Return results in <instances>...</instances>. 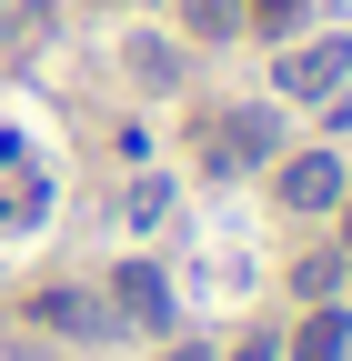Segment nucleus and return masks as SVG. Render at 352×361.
Here are the masks:
<instances>
[{
	"instance_id": "f257e3e1",
	"label": "nucleus",
	"mask_w": 352,
	"mask_h": 361,
	"mask_svg": "<svg viewBox=\"0 0 352 361\" xmlns=\"http://www.w3.org/2000/svg\"><path fill=\"white\" fill-rule=\"evenodd\" d=\"M272 80H282V101H332V90L352 80V40H342V30H322L312 51H282V71H272Z\"/></svg>"
},
{
	"instance_id": "f03ea898",
	"label": "nucleus",
	"mask_w": 352,
	"mask_h": 361,
	"mask_svg": "<svg viewBox=\"0 0 352 361\" xmlns=\"http://www.w3.org/2000/svg\"><path fill=\"white\" fill-rule=\"evenodd\" d=\"M101 311H111L121 331H161V322H171V281H161L151 261H121V271H111V301H101Z\"/></svg>"
},
{
	"instance_id": "7ed1b4c3",
	"label": "nucleus",
	"mask_w": 352,
	"mask_h": 361,
	"mask_svg": "<svg viewBox=\"0 0 352 361\" xmlns=\"http://www.w3.org/2000/svg\"><path fill=\"white\" fill-rule=\"evenodd\" d=\"M40 211H51V180H40L30 151L0 130V231H40Z\"/></svg>"
},
{
	"instance_id": "20e7f679",
	"label": "nucleus",
	"mask_w": 352,
	"mask_h": 361,
	"mask_svg": "<svg viewBox=\"0 0 352 361\" xmlns=\"http://www.w3.org/2000/svg\"><path fill=\"white\" fill-rule=\"evenodd\" d=\"M272 191H282V211H332V201L352 191V180H342V161H332V151H292Z\"/></svg>"
},
{
	"instance_id": "39448f33",
	"label": "nucleus",
	"mask_w": 352,
	"mask_h": 361,
	"mask_svg": "<svg viewBox=\"0 0 352 361\" xmlns=\"http://www.w3.org/2000/svg\"><path fill=\"white\" fill-rule=\"evenodd\" d=\"M252 161H272V111H232L211 130V171H252Z\"/></svg>"
},
{
	"instance_id": "423d86ee",
	"label": "nucleus",
	"mask_w": 352,
	"mask_h": 361,
	"mask_svg": "<svg viewBox=\"0 0 352 361\" xmlns=\"http://www.w3.org/2000/svg\"><path fill=\"white\" fill-rule=\"evenodd\" d=\"M342 351H352V311H332V301H322L312 322L292 331V361H342Z\"/></svg>"
},
{
	"instance_id": "0eeeda50",
	"label": "nucleus",
	"mask_w": 352,
	"mask_h": 361,
	"mask_svg": "<svg viewBox=\"0 0 352 361\" xmlns=\"http://www.w3.org/2000/svg\"><path fill=\"white\" fill-rule=\"evenodd\" d=\"M30 311H40V322H51V331H111V311H101L91 291H40Z\"/></svg>"
},
{
	"instance_id": "6e6552de",
	"label": "nucleus",
	"mask_w": 352,
	"mask_h": 361,
	"mask_svg": "<svg viewBox=\"0 0 352 361\" xmlns=\"http://www.w3.org/2000/svg\"><path fill=\"white\" fill-rule=\"evenodd\" d=\"M131 71H141L151 90H171L182 80V51H171V40H131Z\"/></svg>"
},
{
	"instance_id": "1a4fd4ad",
	"label": "nucleus",
	"mask_w": 352,
	"mask_h": 361,
	"mask_svg": "<svg viewBox=\"0 0 352 361\" xmlns=\"http://www.w3.org/2000/svg\"><path fill=\"white\" fill-rule=\"evenodd\" d=\"M182 20H192V40H222V30H242V0H182Z\"/></svg>"
},
{
	"instance_id": "9d476101",
	"label": "nucleus",
	"mask_w": 352,
	"mask_h": 361,
	"mask_svg": "<svg viewBox=\"0 0 352 361\" xmlns=\"http://www.w3.org/2000/svg\"><path fill=\"white\" fill-rule=\"evenodd\" d=\"M302 11H312V0H252V11H242V20H252V30H272V40H282V30H302Z\"/></svg>"
},
{
	"instance_id": "9b49d317",
	"label": "nucleus",
	"mask_w": 352,
	"mask_h": 361,
	"mask_svg": "<svg viewBox=\"0 0 352 361\" xmlns=\"http://www.w3.org/2000/svg\"><path fill=\"white\" fill-rule=\"evenodd\" d=\"M272 351H282V341H272V331H252V341H242V351H232V361H272Z\"/></svg>"
},
{
	"instance_id": "f8f14e48",
	"label": "nucleus",
	"mask_w": 352,
	"mask_h": 361,
	"mask_svg": "<svg viewBox=\"0 0 352 361\" xmlns=\"http://www.w3.org/2000/svg\"><path fill=\"white\" fill-rule=\"evenodd\" d=\"M161 361H211V351H201V341H171V351H161Z\"/></svg>"
},
{
	"instance_id": "ddd939ff",
	"label": "nucleus",
	"mask_w": 352,
	"mask_h": 361,
	"mask_svg": "<svg viewBox=\"0 0 352 361\" xmlns=\"http://www.w3.org/2000/svg\"><path fill=\"white\" fill-rule=\"evenodd\" d=\"M332 211H342V241H352V191H342V201H332Z\"/></svg>"
}]
</instances>
